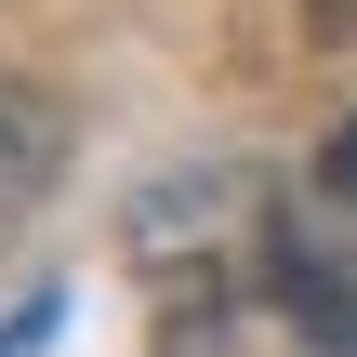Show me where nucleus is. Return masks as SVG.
<instances>
[{
	"mask_svg": "<svg viewBox=\"0 0 357 357\" xmlns=\"http://www.w3.org/2000/svg\"><path fill=\"white\" fill-rule=\"evenodd\" d=\"M318 199L357 212V119H331V146H318Z\"/></svg>",
	"mask_w": 357,
	"mask_h": 357,
	"instance_id": "3",
	"label": "nucleus"
},
{
	"mask_svg": "<svg viewBox=\"0 0 357 357\" xmlns=\"http://www.w3.org/2000/svg\"><path fill=\"white\" fill-rule=\"evenodd\" d=\"M53 185H66V93L0 79V225H26Z\"/></svg>",
	"mask_w": 357,
	"mask_h": 357,
	"instance_id": "2",
	"label": "nucleus"
},
{
	"mask_svg": "<svg viewBox=\"0 0 357 357\" xmlns=\"http://www.w3.org/2000/svg\"><path fill=\"white\" fill-rule=\"evenodd\" d=\"M265 305L305 331V357H357V238L318 212H265Z\"/></svg>",
	"mask_w": 357,
	"mask_h": 357,
	"instance_id": "1",
	"label": "nucleus"
},
{
	"mask_svg": "<svg viewBox=\"0 0 357 357\" xmlns=\"http://www.w3.org/2000/svg\"><path fill=\"white\" fill-rule=\"evenodd\" d=\"M305 26L318 40H357V0H305Z\"/></svg>",
	"mask_w": 357,
	"mask_h": 357,
	"instance_id": "4",
	"label": "nucleus"
}]
</instances>
